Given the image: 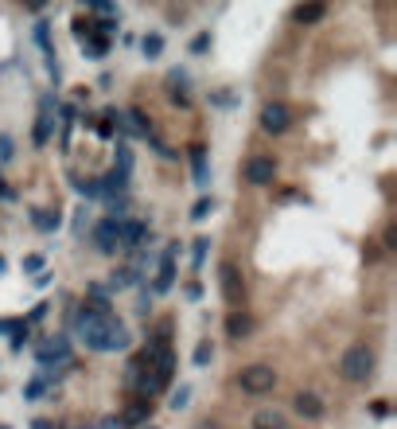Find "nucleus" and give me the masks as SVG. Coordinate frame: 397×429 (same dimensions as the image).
<instances>
[{"label": "nucleus", "mask_w": 397, "mask_h": 429, "mask_svg": "<svg viewBox=\"0 0 397 429\" xmlns=\"http://www.w3.org/2000/svg\"><path fill=\"white\" fill-rule=\"evenodd\" d=\"M74 328L86 340V348L94 351H125L129 348V328L113 316V309L105 301H86L74 316Z\"/></svg>", "instance_id": "obj_1"}, {"label": "nucleus", "mask_w": 397, "mask_h": 429, "mask_svg": "<svg viewBox=\"0 0 397 429\" xmlns=\"http://www.w3.org/2000/svg\"><path fill=\"white\" fill-rule=\"evenodd\" d=\"M374 367H378V356L366 343H351V348L339 356V375H343L346 383H366V378L374 375Z\"/></svg>", "instance_id": "obj_2"}, {"label": "nucleus", "mask_w": 397, "mask_h": 429, "mask_svg": "<svg viewBox=\"0 0 397 429\" xmlns=\"http://www.w3.org/2000/svg\"><path fill=\"white\" fill-rule=\"evenodd\" d=\"M238 386H242L245 394H269L272 386H277V371H272L269 363H250V367L238 371Z\"/></svg>", "instance_id": "obj_3"}, {"label": "nucleus", "mask_w": 397, "mask_h": 429, "mask_svg": "<svg viewBox=\"0 0 397 429\" xmlns=\"http://www.w3.org/2000/svg\"><path fill=\"white\" fill-rule=\"evenodd\" d=\"M36 359H39V367L43 371H55L59 375V367H70V343L63 340V336H51V340H43L36 348Z\"/></svg>", "instance_id": "obj_4"}, {"label": "nucleus", "mask_w": 397, "mask_h": 429, "mask_svg": "<svg viewBox=\"0 0 397 429\" xmlns=\"http://www.w3.org/2000/svg\"><path fill=\"white\" fill-rule=\"evenodd\" d=\"M94 246H97V254H121V219L117 214H110V219H102L94 227Z\"/></svg>", "instance_id": "obj_5"}, {"label": "nucleus", "mask_w": 397, "mask_h": 429, "mask_svg": "<svg viewBox=\"0 0 397 429\" xmlns=\"http://www.w3.org/2000/svg\"><path fill=\"white\" fill-rule=\"evenodd\" d=\"M218 277H222V296H226V304H230V309H242V301H245V281H242V269H238L234 262H222Z\"/></svg>", "instance_id": "obj_6"}, {"label": "nucleus", "mask_w": 397, "mask_h": 429, "mask_svg": "<svg viewBox=\"0 0 397 429\" xmlns=\"http://www.w3.org/2000/svg\"><path fill=\"white\" fill-rule=\"evenodd\" d=\"M258 121H261L265 133H285V129L292 125V110H288L285 102H265Z\"/></svg>", "instance_id": "obj_7"}, {"label": "nucleus", "mask_w": 397, "mask_h": 429, "mask_svg": "<svg viewBox=\"0 0 397 429\" xmlns=\"http://www.w3.org/2000/svg\"><path fill=\"white\" fill-rule=\"evenodd\" d=\"M272 176H277V160H272V156L258 153V156H250V160H245V180H250L253 187H269Z\"/></svg>", "instance_id": "obj_8"}, {"label": "nucleus", "mask_w": 397, "mask_h": 429, "mask_svg": "<svg viewBox=\"0 0 397 429\" xmlns=\"http://www.w3.org/2000/svg\"><path fill=\"white\" fill-rule=\"evenodd\" d=\"M292 406H296V414L300 418H308V422H316V418H324V398H319V394H312V391H300L292 398Z\"/></svg>", "instance_id": "obj_9"}, {"label": "nucleus", "mask_w": 397, "mask_h": 429, "mask_svg": "<svg viewBox=\"0 0 397 429\" xmlns=\"http://www.w3.org/2000/svg\"><path fill=\"white\" fill-rule=\"evenodd\" d=\"M176 250L179 246H168L160 258V274H156V293H168L171 281H176Z\"/></svg>", "instance_id": "obj_10"}, {"label": "nucleus", "mask_w": 397, "mask_h": 429, "mask_svg": "<svg viewBox=\"0 0 397 429\" xmlns=\"http://www.w3.org/2000/svg\"><path fill=\"white\" fill-rule=\"evenodd\" d=\"M152 402H148V398H137V402H132V406L125 410V414H121L117 418V425H125V429H132V425H140V422H148V418H152Z\"/></svg>", "instance_id": "obj_11"}, {"label": "nucleus", "mask_w": 397, "mask_h": 429, "mask_svg": "<svg viewBox=\"0 0 397 429\" xmlns=\"http://www.w3.org/2000/svg\"><path fill=\"white\" fill-rule=\"evenodd\" d=\"M51 129H55V118H51V98H47L43 110H39V121H36V145L51 141Z\"/></svg>", "instance_id": "obj_12"}, {"label": "nucleus", "mask_w": 397, "mask_h": 429, "mask_svg": "<svg viewBox=\"0 0 397 429\" xmlns=\"http://www.w3.org/2000/svg\"><path fill=\"white\" fill-rule=\"evenodd\" d=\"M253 429H288V418L280 410H258L253 414Z\"/></svg>", "instance_id": "obj_13"}, {"label": "nucleus", "mask_w": 397, "mask_h": 429, "mask_svg": "<svg viewBox=\"0 0 397 429\" xmlns=\"http://www.w3.org/2000/svg\"><path fill=\"white\" fill-rule=\"evenodd\" d=\"M324 16H327L324 4H300V8L292 12V20H296V24H316V20H324Z\"/></svg>", "instance_id": "obj_14"}, {"label": "nucleus", "mask_w": 397, "mask_h": 429, "mask_svg": "<svg viewBox=\"0 0 397 429\" xmlns=\"http://www.w3.org/2000/svg\"><path fill=\"white\" fill-rule=\"evenodd\" d=\"M250 328H253V320L245 316V312H234V316H230V324H226V332L234 336V340H242V336H250Z\"/></svg>", "instance_id": "obj_15"}, {"label": "nucleus", "mask_w": 397, "mask_h": 429, "mask_svg": "<svg viewBox=\"0 0 397 429\" xmlns=\"http://www.w3.org/2000/svg\"><path fill=\"white\" fill-rule=\"evenodd\" d=\"M82 47H86V55H94V59H102V55L110 51V39H105V36H97V31H94V36H90V39H82Z\"/></svg>", "instance_id": "obj_16"}, {"label": "nucleus", "mask_w": 397, "mask_h": 429, "mask_svg": "<svg viewBox=\"0 0 397 429\" xmlns=\"http://www.w3.org/2000/svg\"><path fill=\"white\" fill-rule=\"evenodd\" d=\"M140 51H144L148 59H160V51H164V36H156V31H152V36H144V39H140Z\"/></svg>", "instance_id": "obj_17"}, {"label": "nucleus", "mask_w": 397, "mask_h": 429, "mask_svg": "<svg viewBox=\"0 0 397 429\" xmlns=\"http://www.w3.org/2000/svg\"><path fill=\"white\" fill-rule=\"evenodd\" d=\"M36 230H59V211H36Z\"/></svg>", "instance_id": "obj_18"}, {"label": "nucleus", "mask_w": 397, "mask_h": 429, "mask_svg": "<svg viewBox=\"0 0 397 429\" xmlns=\"http://www.w3.org/2000/svg\"><path fill=\"white\" fill-rule=\"evenodd\" d=\"M211 211H214V200H198L195 207H191V219H195V222H203Z\"/></svg>", "instance_id": "obj_19"}, {"label": "nucleus", "mask_w": 397, "mask_h": 429, "mask_svg": "<svg viewBox=\"0 0 397 429\" xmlns=\"http://www.w3.org/2000/svg\"><path fill=\"white\" fill-rule=\"evenodd\" d=\"M187 398H191V386H179V391L171 394V406L179 410V406H184V402H187Z\"/></svg>", "instance_id": "obj_20"}, {"label": "nucleus", "mask_w": 397, "mask_h": 429, "mask_svg": "<svg viewBox=\"0 0 397 429\" xmlns=\"http://www.w3.org/2000/svg\"><path fill=\"white\" fill-rule=\"evenodd\" d=\"M206 250H211V238H198V242H195V266L206 258Z\"/></svg>", "instance_id": "obj_21"}, {"label": "nucleus", "mask_w": 397, "mask_h": 429, "mask_svg": "<svg viewBox=\"0 0 397 429\" xmlns=\"http://www.w3.org/2000/svg\"><path fill=\"white\" fill-rule=\"evenodd\" d=\"M195 363H198V367L211 363V343H198V348H195Z\"/></svg>", "instance_id": "obj_22"}, {"label": "nucleus", "mask_w": 397, "mask_h": 429, "mask_svg": "<svg viewBox=\"0 0 397 429\" xmlns=\"http://www.w3.org/2000/svg\"><path fill=\"white\" fill-rule=\"evenodd\" d=\"M0 160H12V141L4 133H0Z\"/></svg>", "instance_id": "obj_23"}, {"label": "nucleus", "mask_w": 397, "mask_h": 429, "mask_svg": "<svg viewBox=\"0 0 397 429\" xmlns=\"http://www.w3.org/2000/svg\"><path fill=\"white\" fill-rule=\"evenodd\" d=\"M31 429H63V425L51 422V418H36V422H31Z\"/></svg>", "instance_id": "obj_24"}, {"label": "nucleus", "mask_w": 397, "mask_h": 429, "mask_svg": "<svg viewBox=\"0 0 397 429\" xmlns=\"http://www.w3.org/2000/svg\"><path fill=\"white\" fill-rule=\"evenodd\" d=\"M0 200H12V187H8L4 180H0Z\"/></svg>", "instance_id": "obj_25"}, {"label": "nucleus", "mask_w": 397, "mask_h": 429, "mask_svg": "<svg viewBox=\"0 0 397 429\" xmlns=\"http://www.w3.org/2000/svg\"><path fill=\"white\" fill-rule=\"evenodd\" d=\"M144 429H156V425H144Z\"/></svg>", "instance_id": "obj_26"}, {"label": "nucleus", "mask_w": 397, "mask_h": 429, "mask_svg": "<svg viewBox=\"0 0 397 429\" xmlns=\"http://www.w3.org/2000/svg\"><path fill=\"white\" fill-rule=\"evenodd\" d=\"M0 429H8V425H0Z\"/></svg>", "instance_id": "obj_27"}]
</instances>
